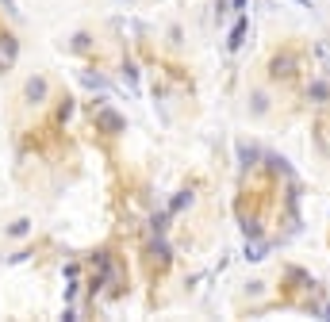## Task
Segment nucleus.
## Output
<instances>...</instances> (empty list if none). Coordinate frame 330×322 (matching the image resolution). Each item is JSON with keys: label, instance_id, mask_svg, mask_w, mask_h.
I'll list each match as a JSON object with an SVG mask.
<instances>
[{"label": "nucleus", "instance_id": "1a4fd4ad", "mask_svg": "<svg viewBox=\"0 0 330 322\" xmlns=\"http://www.w3.org/2000/svg\"><path fill=\"white\" fill-rule=\"evenodd\" d=\"M4 4H8V12H16V4H12V0H4Z\"/></svg>", "mask_w": 330, "mask_h": 322}, {"label": "nucleus", "instance_id": "f257e3e1", "mask_svg": "<svg viewBox=\"0 0 330 322\" xmlns=\"http://www.w3.org/2000/svg\"><path fill=\"white\" fill-rule=\"evenodd\" d=\"M96 123H100L104 131H112V134H119V131H123V119L112 112V108H100V112H96Z\"/></svg>", "mask_w": 330, "mask_h": 322}, {"label": "nucleus", "instance_id": "423d86ee", "mask_svg": "<svg viewBox=\"0 0 330 322\" xmlns=\"http://www.w3.org/2000/svg\"><path fill=\"white\" fill-rule=\"evenodd\" d=\"M242 31H246V19H242V23L235 27V31H230V43H226L230 50H238V46H242Z\"/></svg>", "mask_w": 330, "mask_h": 322}, {"label": "nucleus", "instance_id": "20e7f679", "mask_svg": "<svg viewBox=\"0 0 330 322\" xmlns=\"http://www.w3.org/2000/svg\"><path fill=\"white\" fill-rule=\"evenodd\" d=\"M250 100H253V104H250L253 115H265V112H269V96H265V92H253Z\"/></svg>", "mask_w": 330, "mask_h": 322}, {"label": "nucleus", "instance_id": "0eeeda50", "mask_svg": "<svg viewBox=\"0 0 330 322\" xmlns=\"http://www.w3.org/2000/svg\"><path fill=\"white\" fill-rule=\"evenodd\" d=\"M238 157H242L246 165H253V161H257V150H253V146H246V142H242V146H238Z\"/></svg>", "mask_w": 330, "mask_h": 322}, {"label": "nucleus", "instance_id": "f03ea898", "mask_svg": "<svg viewBox=\"0 0 330 322\" xmlns=\"http://www.w3.org/2000/svg\"><path fill=\"white\" fill-rule=\"evenodd\" d=\"M295 65H300V58H295V54H284V58L273 61V77H292Z\"/></svg>", "mask_w": 330, "mask_h": 322}, {"label": "nucleus", "instance_id": "6e6552de", "mask_svg": "<svg viewBox=\"0 0 330 322\" xmlns=\"http://www.w3.org/2000/svg\"><path fill=\"white\" fill-rule=\"evenodd\" d=\"M184 203H192V192H181V196H177V200H173V207H169V211H181Z\"/></svg>", "mask_w": 330, "mask_h": 322}, {"label": "nucleus", "instance_id": "7ed1b4c3", "mask_svg": "<svg viewBox=\"0 0 330 322\" xmlns=\"http://www.w3.org/2000/svg\"><path fill=\"white\" fill-rule=\"evenodd\" d=\"M46 96V81L43 77H35V81H27V100L35 104V100H43Z\"/></svg>", "mask_w": 330, "mask_h": 322}, {"label": "nucleus", "instance_id": "39448f33", "mask_svg": "<svg viewBox=\"0 0 330 322\" xmlns=\"http://www.w3.org/2000/svg\"><path fill=\"white\" fill-rule=\"evenodd\" d=\"M8 234L12 238H27V234H31V219H16V223L8 227Z\"/></svg>", "mask_w": 330, "mask_h": 322}]
</instances>
